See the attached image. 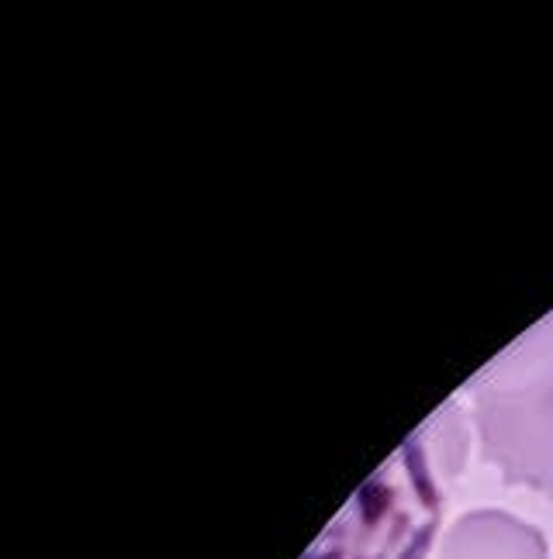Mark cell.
Wrapping results in <instances>:
<instances>
[{
  "instance_id": "obj_1",
  "label": "cell",
  "mask_w": 553,
  "mask_h": 559,
  "mask_svg": "<svg viewBox=\"0 0 553 559\" xmlns=\"http://www.w3.org/2000/svg\"><path fill=\"white\" fill-rule=\"evenodd\" d=\"M439 504L422 442L409 439L353 493L302 559H425Z\"/></svg>"
}]
</instances>
